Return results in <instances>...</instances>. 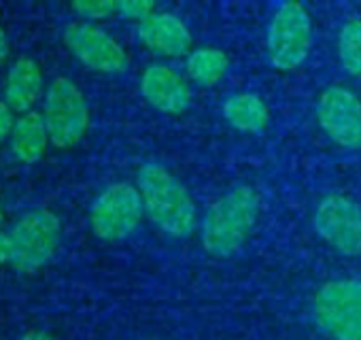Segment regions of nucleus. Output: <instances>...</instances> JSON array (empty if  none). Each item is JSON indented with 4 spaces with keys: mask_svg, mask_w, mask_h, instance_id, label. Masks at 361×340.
Segmentation results:
<instances>
[{
    "mask_svg": "<svg viewBox=\"0 0 361 340\" xmlns=\"http://www.w3.org/2000/svg\"><path fill=\"white\" fill-rule=\"evenodd\" d=\"M138 192L149 219L170 236L183 238L196 228V207L188 190L155 162L138 170Z\"/></svg>",
    "mask_w": 361,
    "mask_h": 340,
    "instance_id": "f257e3e1",
    "label": "nucleus"
},
{
    "mask_svg": "<svg viewBox=\"0 0 361 340\" xmlns=\"http://www.w3.org/2000/svg\"><path fill=\"white\" fill-rule=\"evenodd\" d=\"M259 215V196L249 186H238L219 198L204 217L202 247L215 257L234 255L249 238Z\"/></svg>",
    "mask_w": 361,
    "mask_h": 340,
    "instance_id": "f03ea898",
    "label": "nucleus"
},
{
    "mask_svg": "<svg viewBox=\"0 0 361 340\" xmlns=\"http://www.w3.org/2000/svg\"><path fill=\"white\" fill-rule=\"evenodd\" d=\"M317 327L334 340H361V281H331L312 302Z\"/></svg>",
    "mask_w": 361,
    "mask_h": 340,
    "instance_id": "7ed1b4c3",
    "label": "nucleus"
},
{
    "mask_svg": "<svg viewBox=\"0 0 361 340\" xmlns=\"http://www.w3.org/2000/svg\"><path fill=\"white\" fill-rule=\"evenodd\" d=\"M43 119L49 140L60 149L75 147L83 138L90 123V111L81 90L71 79L58 77L49 85Z\"/></svg>",
    "mask_w": 361,
    "mask_h": 340,
    "instance_id": "20e7f679",
    "label": "nucleus"
},
{
    "mask_svg": "<svg viewBox=\"0 0 361 340\" xmlns=\"http://www.w3.org/2000/svg\"><path fill=\"white\" fill-rule=\"evenodd\" d=\"M60 238V219L51 211L37 209L22 215L11 230L13 266L22 272H37L54 257Z\"/></svg>",
    "mask_w": 361,
    "mask_h": 340,
    "instance_id": "39448f33",
    "label": "nucleus"
},
{
    "mask_svg": "<svg viewBox=\"0 0 361 340\" xmlns=\"http://www.w3.org/2000/svg\"><path fill=\"white\" fill-rule=\"evenodd\" d=\"M310 39H312V24L308 11L289 0L283 3L268 30V56L270 62L281 68V71H293L298 68L310 49Z\"/></svg>",
    "mask_w": 361,
    "mask_h": 340,
    "instance_id": "423d86ee",
    "label": "nucleus"
},
{
    "mask_svg": "<svg viewBox=\"0 0 361 340\" xmlns=\"http://www.w3.org/2000/svg\"><path fill=\"white\" fill-rule=\"evenodd\" d=\"M142 211V198L136 188L130 183H113L92 205V232L106 243L123 241L136 230Z\"/></svg>",
    "mask_w": 361,
    "mask_h": 340,
    "instance_id": "0eeeda50",
    "label": "nucleus"
},
{
    "mask_svg": "<svg viewBox=\"0 0 361 340\" xmlns=\"http://www.w3.org/2000/svg\"><path fill=\"white\" fill-rule=\"evenodd\" d=\"M314 230L336 251L361 257V207L344 196H327L314 211Z\"/></svg>",
    "mask_w": 361,
    "mask_h": 340,
    "instance_id": "6e6552de",
    "label": "nucleus"
},
{
    "mask_svg": "<svg viewBox=\"0 0 361 340\" xmlns=\"http://www.w3.org/2000/svg\"><path fill=\"white\" fill-rule=\"evenodd\" d=\"M64 43L79 62L98 73H123L130 64L126 49L92 24H71L64 30Z\"/></svg>",
    "mask_w": 361,
    "mask_h": 340,
    "instance_id": "1a4fd4ad",
    "label": "nucleus"
},
{
    "mask_svg": "<svg viewBox=\"0 0 361 340\" xmlns=\"http://www.w3.org/2000/svg\"><path fill=\"white\" fill-rule=\"evenodd\" d=\"M319 123L342 147H361V102L344 87H327L319 98Z\"/></svg>",
    "mask_w": 361,
    "mask_h": 340,
    "instance_id": "9d476101",
    "label": "nucleus"
},
{
    "mask_svg": "<svg viewBox=\"0 0 361 340\" xmlns=\"http://www.w3.org/2000/svg\"><path fill=\"white\" fill-rule=\"evenodd\" d=\"M140 92L161 113H183L192 100L188 83L164 64H153L145 71Z\"/></svg>",
    "mask_w": 361,
    "mask_h": 340,
    "instance_id": "9b49d317",
    "label": "nucleus"
},
{
    "mask_svg": "<svg viewBox=\"0 0 361 340\" xmlns=\"http://www.w3.org/2000/svg\"><path fill=\"white\" fill-rule=\"evenodd\" d=\"M138 39L155 54L178 58L192 49V35L188 26L170 13H153L138 24Z\"/></svg>",
    "mask_w": 361,
    "mask_h": 340,
    "instance_id": "f8f14e48",
    "label": "nucleus"
},
{
    "mask_svg": "<svg viewBox=\"0 0 361 340\" xmlns=\"http://www.w3.org/2000/svg\"><path fill=\"white\" fill-rule=\"evenodd\" d=\"M43 94V73L32 58H20L13 62L7 75L5 102L13 113H30L32 104Z\"/></svg>",
    "mask_w": 361,
    "mask_h": 340,
    "instance_id": "ddd939ff",
    "label": "nucleus"
},
{
    "mask_svg": "<svg viewBox=\"0 0 361 340\" xmlns=\"http://www.w3.org/2000/svg\"><path fill=\"white\" fill-rule=\"evenodd\" d=\"M49 142V134L45 128L43 115L30 111L16 119V128L11 132V151L22 164H35L43 157Z\"/></svg>",
    "mask_w": 361,
    "mask_h": 340,
    "instance_id": "4468645a",
    "label": "nucleus"
},
{
    "mask_svg": "<svg viewBox=\"0 0 361 340\" xmlns=\"http://www.w3.org/2000/svg\"><path fill=\"white\" fill-rule=\"evenodd\" d=\"M224 117L240 132L259 134L268 126V107L253 94H236L224 102Z\"/></svg>",
    "mask_w": 361,
    "mask_h": 340,
    "instance_id": "2eb2a0df",
    "label": "nucleus"
},
{
    "mask_svg": "<svg viewBox=\"0 0 361 340\" xmlns=\"http://www.w3.org/2000/svg\"><path fill=\"white\" fill-rule=\"evenodd\" d=\"M228 71V58L219 49H198L188 60L190 77L200 85H215Z\"/></svg>",
    "mask_w": 361,
    "mask_h": 340,
    "instance_id": "dca6fc26",
    "label": "nucleus"
},
{
    "mask_svg": "<svg viewBox=\"0 0 361 340\" xmlns=\"http://www.w3.org/2000/svg\"><path fill=\"white\" fill-rule=\"evenodd\" d=\"M338 54L344 71L353 77H361V20H350L342 26Z\"/></svg>",
    "mask_w": 361,
    "mask_h": 340,
    "instance_id": "f3484780",
    "label": "nucleus"
},
{
    "mask_svg": "<svg viewBox=\"0 0 361 340\" xmlns=\"http://www.w3.org/2000/svg\"><path fill=\"white\" fill-rule=\"evenodd\" d=\"M73 9L90 20H104L117 16V0H77Z\"/></svg>",
    "mask_w": 361,
    "mask_h": 340,
    "instance_id": "a211bd4d",
    "label": "nucleus"
},
{
    "mask_svg": "<svg viewBox=\"0 0 361 340\" xmlns=\"http://www.w3.org/2000/svg\"><path fill=\"white\" fill-rule=\"evenodd\" d=\"M117 16L145 22L153 16V3L151 0H117Z\"/></svg>",
    "mask_w": 361,
    "mask_h": 340,
    "instance_id": "6ab92c4d",
    "label": "nucleus"
},
{
    "mask_svg": "<svg viewBox=\"0 0 361 340\" xmlns=\"http://www.w3.org/2000/svg\"><path fill=\"white\" fill-rule=\"evenodd\" d=\"M16 128V119H13V111L7 102L0 100V140H5Z\"/></svg>",
    "mask_w": 361,
    "mask_h": 340,
    "instance_id": "aec40b11",
    "label": "nucleus"
},
{
    "mask_svg": "<svg viewBox=\"0 0 361 340\" xmlns=\"http://www.w3.org/2000/svg\"><path fill=\"white\" fill-rule=\"evenodd\" d=\"M0 264H13V241L7 232H0Z\"/></svg>",
    "mask_w": 361,
    "mask_h": 340,
    "instance_id": "412c9836",
    "label": "nucleus"
},
{
    "mask_svg": "<svg viewBox=\"0 0 361 340\" xmlns=\"http://www.w3.org/2000/svg\"><path fill=\"white\" fill-rule=\"evenodd\" d=\"M9 58V41H7V35L5 30L0 28V66H3Z\"/></svg>",
    "mask_w": 361,
    "mask_h": 340,
    "instance_id": "4be33fe9",
    "label": "nucleus"
},
{
    "mask_svg": "<svg viewBox=\"0 0 361 340\" xmlns=\"http://www.w3.org/2000/svg\"><path fill=\"white\" fill-rule=\"evenodd\" d=\"M22 340H56V338L45 334V332H41V329H30V332H26L22 336Z\"/></svg>",
    "mask_w": 361,
    "mask_h": 340,
    "instance_id": "5701e85b",
    "label": "nucleus"
},
{
    "mask_svg": "<svg viewBox=\"0 0 361 340\" xmlns=\"http://www.w3.org/2000/svg\"><path fill=\"white\" fill-rule=\"evenodd\" d=\"M0 221H3V209H0Z\"/></svg>",
    "mask_w": 361,
    "mask_h": 340,
    "instance_id": "b1692460",
    "label": "nucleus"
}]
</instances>
